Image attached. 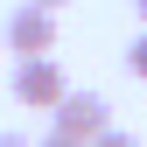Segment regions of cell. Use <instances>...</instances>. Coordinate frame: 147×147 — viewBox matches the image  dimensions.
I'll list each match as a JSON object with an SVG mask.
<instances>
[{"instance_id":"2","label":"cell","mask_w":147,"mask_h":147,"mask_svg":"<svg viewBox=\"0 0 147 147\" xmlns=\"http://www.w3.org/2000/svg\"><path fill=\"white\" fill-rule=\"evenodd\" d=\"M7 49L14 56H49V49H56V14L35 7V0H21V7L7 14Z\"/></svg>"},{"instance_id":"8","label":"cell","mask_w":147,"mask_h":147,"mask_svg":"<svg viewBox=\"0 0 147 147\" xmlns=\"http://www.w3.org/2000/svg\"><path fill=\"white\" fill-rule=\"evenodd\" d=\"M35 7H49V14H56V7H70V0H35Z\"/></svg>"},{"instance_id":"6","label":"cell","mask_w":147,"mask_h":147,"mask_svg":"<svg viewBox=\"0 0 147 147\" xmlns=\"http://www.w3.org/2000/svg\"><path fill=\"white\" fill-rule=\"evenodd\" d=\"M91 147H140V140H133V133H119V126H112V133H98Z\"/></svg>"},{"instance_id":"7","label":"cell","mask_w":147,"mask_h":147,"mask_svg":"<svg viewBox=\"0 0 147 147\" xmlns=\"http://www.w3.org/2000/svg\"><path fill=\"white\" fill-rule=\"evenodd\" d=\"M0 147H35V140L28 133H0Z\"/></svg>"},{"instance_id":"4","label":"cell","mask_w":147,"mask_h":147,"mask_svg":"<svg viewBox=\"0 0 147 147\" xmlns=\"http://www.w3.org/2000/svg\"><path fill=\"white\" fill-rule=\"evenodd\" d=\"M126 70H133V77H147V28L126 42Z\"/></svg>"},{"instance_id":"1","label":"cell","mask_w":147,"mask_h":147,"mask_svg":"<svg viewBox=\"0 0 147 147\" xmlns=\"http://www.w3.org/2000/svg\"><path fill=\"white\" fill-rule=\"evenodd\" d=\"M14 98L35 105V112H56V105L70 98V84H63L56 56H21V63H14Z\"/></svg>"},{"instance_id":"3","label":"cell","mask_w":147,"mask_h":147,"mask_svg":"<svg viewBox=\"0 0 147 147\" xmlns=\"http://www.w3.org/2000/svg\"><path fill=\"white\" fill-rule=\"evenodd\" d=\"M56 133H77V140H98V133H112V105L98 98V91H70V98L56 105Z\"/></svg>"},{"instance_id":"5","label":"cell","mask_w":147,"mask_h":147,"mask_svg":"<svg viewBox=\"0 0 147 147\" xmlns=\"http://www.w3.org/2000/svg\"><path fill=\"white\" fill-rule=\"evenodd\" d=\"M35 147H91V140H77V133H56V126H49V140H35Z\"/></svg>"},{"instance_id":"9","label":"cell","mask_w":147,"mask_h":147,"mask_svg":"<svg viewBox=\"0 0 147 147\" xmlns=\"http://www.w3.org/2000/svg\"><path fill=\"white\" fill-rule=\"evenodd\" d=\"M133 14H140V28H147V0H133Z\"/></svg>"}]
</instances>
